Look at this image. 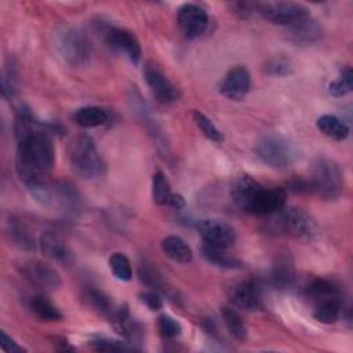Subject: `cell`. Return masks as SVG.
I'll use <instances>...</instances> for the list:
<instances>
[{"label":"cell","instance_id":"cell-23","mask_svg":"<svg viewBox=\"0 0 353 353\" xmlns=\"http://www.w3.org/2000/svg\"><path fill=\"white\" fill-rule=\"evenodd\" d=\"M29 309L43 321H59L62 319L59 309L44 295L32 296L29 301Z\"/></svg>","mask_w":353,"mask_h":353},{"label":"cell","instance_id":"cell-27","mask_svg":"<svg viewBox=\"0 0 353 353\" xmlns=\"http://www.w3.org/2000/svg\"><path fill=\"white\" fill-rule=\"evenodd\" d=\"M342 312H343L342 299L330 301V302H324L321 305H317L314 312H313V317L320 323L332 324L336 320H339V317L342 316Z\"/></svg>","mask_w":353,"mask_h":353},{"label":"cell","instance_id":"cell-13","mask_svg":"<svg viewBox=\"0 0 353 353\" xmlns=\"http://www.w3.org/2000/svg\"><path fill=\"white\" fill-rule=\"evenodd\" d=\"M145 80L154 94V97L163 102V103H170L178 99L179 91L178 88L170 81V79L153 63H148L145 66Z\"/></svg>","mask_w":353,"mask_h":353},{"label":"cell","instance_id":"cell-41","mask_svg":"<svg viewBox=\"0 0 353 353\" xmlns=\"http://www.w3.org/2000/svg\"><path fill=\"white\" fill-rule=\"evenodd\" d=\"M168 205H171V207H174V208L178 210V208H182V207L185 205V200H183V197H182L181 194L172 193V197H171Z\"/></svg>","mask_w":353,"mask_h":353},{"label":"cell","instance_id":"cell-4","mask_svg":"<svg viewBox=\"0 0 353 353\" xmlns=\"http://www.w3.org/2000/svg\"><path fill=\"white\" fill-rule=\"evenodd\" d=\"M69 161L73 171L81 178L91 179L103 171V161L91 137H74L69 145Z\"/></svg>","mask_w":353,"mask_h":353},{"label":"cell","instance_id":"cell-12","mask_svg":"<svg viewBox=\"0 0 353 353\" xmlns=\"http://www.w3.org/2000/svg\"><path fill=\"white\" fill-rule=\"evenodd\" d=\"M176 21L183 34L189 39H194L205 30L208 25V15L205 10L201 8L200 6L189 3V4H183L178 10Z\"/></svg>","mask_w":353,"mask_h":353},{"label":"cell","instance_id":"cell-22","mask_svg":"<svg viewBox=\"0 0 353 353\" xmlns=\"http://www.w3.org/2000/svg\"><path fill=\"white\" fill-rule=\"evenodd\" d=\"M316 125L320 132L334 141H343L349 135V127L334 114H324L319 117Z\"/></svg>","mask_w":353,"mask_h":353},{"label":"cell","instance_id":"cell-30","mask_svg":"<svg viewBox=\"0 0 353 353\" xmlns=\"http://www.w3.org/2000/svg\"><path fill=\"white\" fill-rule=\"evenodd\" d=\"M263 72L268 76L284 77L294 72V65L287 57H273L263 65Z\"/></svg>","mask_w":353,"mask_h":353},{"label":"cell","instance_id":"cell-1","mask_svg":"<svg viewBox=\"0 0 353 353\" xmlns=\"http://www.w3.org/2000/svg\"><path fill=\"white\" fill-rule=\"evenodd\" d=\"M55 163L52 142L47 132L33 130L18 139L15 170L25 186L44 179Z\"/></svg>","mask_w":353,"mask_h":353},{"label":"cell","instance_id":"cell-39","mask_svg":"<svg viewBox=\"0 0 353 353\" xmlns=\"http://www.w3.org/2000/svg\"><path fill=\"white\" fill-rule=\"evenodd\" d=\"M141 301L150 309V310H159L161 309L163 306V301L160 298V295L157 292H153V291H148V292H142L139 295Z\"/></svg>","mask_w":353,"mask_h":353},{"label":"cell","instance_id":"cell-35","mask_svg":"<svg viewBox=\"0 0 353 353\" xmlns=\"http://www.w3.org/2000/svg\"><path fill=\"white\" fill-rule=\"evenodd\" d=\"M10 234H11V239L15 241V244H18L19 247L28 248V250L34 248V241H33L30 233L22 225H19L17 222H11Z\"/></svg>","mask_w":353,"mask_h":353},{"label":"cell","instance_id":"cell-15","mask_svg":"<svg viewBox=\"0 0 353 353\" xmlns=\"http://www.w3.org/2000/svg\"><path fill=\"white\" fill-rule=\"evenodd\" d=\"M229 301L247 312H254L261 309V295L258 285L251 280H244L233 284L228 292Z\"/></svg>","mask_w":353,"mask_h":353},{"label":"cell","instance_id":"cell-24","mask_svg":"<svg viewBox=\"0 0 353 353\" xmlns=\"http://www.w3.org/2000/svg\"><path fill=\"white\" fill-rule=\"evenodd\" d=\"M83 298H84V302L87 303V306H90L91 310H94L95 313H98L101 316L110 317L114 312L110 298L105 292H102L97 288H87Z\"/></svg>","mask_w":353,"mask_h":353},{"label":"cell","instance_id":"cell-28","mask_svg":"<svg viewBox=\"0 0 353 353\" xmlns=\"http://www.w3.org/2000/svg\"><path fill=\"white\" fill-rule=\"evenodd\" d=\"M320 34V28L317 26V23L310 19V17L305 21H302L301 23L295 25L291 28V36L295 41L299 43H307L314 40L317 36Z\"/></svg>","mask_w":353,"mask_h":353},{"label":"cell","instance_id":"cell-40","mask_svg":"<svg viewBox=\"0 0 353 353\" xmlns=\"http://www.w3.org/2000/svg\"><path fill=\"white\" fill-rule=\"evenodd\" d=\"M0 345H1V349L8 352V353H21V352L25 350L11 336H8L4 331H1V342H0Z\"/></svg>","mask_w":353,"mask_h":353},{"label":"cell","instance_id":"cell-10","mask_svg":"<svg viewBox=\"0 0 353 353\" xmlns=\"http://www.w3.org/2000/svg\"><path fill=\"white\" fill-rule=\"evenodd\" d=\"M196 228L205 244L221 247V248H229L236 241L234 229L225 221L201 219L197 222Z\"/></svg>","mask_w":353,"mask_h":353},{"label":"cell","instance_id":"cell-20","mask_svg":"<svg viewBox=\"0 0 353 353\" xmlns=\"http://www.w3.org/2000/svg\"><path fill=\"white\" fill-rule=\"evenodd\" d=\"M109 120V113L106 109L99 106H84L79 108L73 113V121L83 128H94L106 124Z\"/></svg>","mask_w":353,"mask_h":353},{"label":"cell","instance_id":"cell-2","mask_svg":"<svg viewBox=\"0 0 353 353\" xmlns=\"http://www.w3.org/2000/svg\"><path fill=\"white\" fill-rule=\"evenodd\" d=\"M230 196L241 211L255 215H270L284 208L287 193L283 188L269 189L256 179L241 175L232 183Z\"/></svg>","mask_w":353,"mask_h":353},{"label":"cell","instance_id":"cell-5","mask_svg":"<svg viewBox=\"0 0 353 353\" xmlns=\"http://www.w3.org/2000/svg\"><path fill=\"white\" fill-rule=\"evenodd\" d=\"M55 47L63 61L72 66H84L90 62L92 48L83 30L73 26H63L55 33Z\"/></svg>","mask_w":353,"mask_h":353},{"label":"cell","instance_id":"cell-21","mask_svg":"<svg viewBox=\"0 0 353 353\" xmlns=\"http://www.w3.org/2000/svg\"><path fill=\"white\" fill-rule=\"evenodd\" d=\"M201 254L207 262L225 269H239L243 266L241 261L228 252V248H221L210 244H203Z\"/></svg>","mask_w":353,"mask_h":353},{"label":"cell","instance_id":"cell-11","mask_svg":"<svg viewBox=\"0 0 353 353\" xmlns=\"http://www.w3.org/2000/svg\"><path fill=\"white\" fill-rule=\"evenodd\" d=\"M106 43L116 51L123 52L132 63L138 65L141 61L142 50L138 39L134 33L127 29L117 28V26H108L103 30Z\"/></svg>","mask_w":353,"mask_h":353},{"label":"cell","instance_id":"cell-6","mask_svg":"<svg viewBox=\"0 0 353 353\" xmlns=\"http://www.w3.org/2000/svg\"><path fill=\"white\" fill-rule=\"evenodd\" d=\"M255 153L263 164L273 168L290 167L296 157L294 145L287 138L279 134H270L263 137L256 143Z\"/></svg>","mask_w":353,"mask_h":353},{"label":"cell","instance_id":"cell-31","mask_svg":"<svg viewBox=\"0 0 353 353\" xmlns=\"http://www.w3.org/2000/svg\"><path fill=\"white\" fill-rule=\"evenodd\" d=\"M353 88V73L349 68H346L338 79H335L334 81L330 83L328 85V90H330V94L336 97V98H341V97H345L347 95Z\"/></svg>","mask_w":353,"mask_h":353},{"label":"cell","instance_id":"cell-26","mask_svg":"<svg viewBox=\"0 0 353 353\" xmlns=\"http://www.w3.org/2000/svg\"><path fill=\"white\" fill-rule=\"evenodd\" d=\"M171 197H172V190H171L170 181L161 171L154 172L153 178H152V199H153V201L159 205H168Z\"/></svg>","mask_w":353,"mask_h":353},{"label":"cell","instance_id":"cell-3","mask_svg":"<svg viewBox=\"0 0 353 353\" xmlns=\"http://www.w3.org/2000/svg\"><path fill=\"white\" fill-rule=\"evenodd\" d=\"M307 193L321 199H336L343 189V175L336 163L330 159H317L312 168V176L306 179Z\"/></svg>","mask_w":353,"mask_h":353},{"label":"cell","instance_id":"cell-25","mask_svg":"<svg viewBox=\"0 0 353 353\" xmlns=\"http://www.w3.org/2000/svg\"><path fill=\"white\" fill-rule=\"evenodd\" d=\"M222 319L225 321V325L228 328V331L239 341H244L247 339V335H248V328H247V324L245 321L243 320V317L240 316L239 312H236L234 309L232 307H228V306H223L222 310Z\"/></svg>","mask_w":353,"mask_h":353},{"label":"cell","instance_id":"cell-29","mask_svg":"<svg viewBox=\"0 0 353 353\" xmlns=\"http://www.w3.org/2000/svg\"><path fill=\"white\" fill-rule=\"evenodd\" d=\"M109 268L112 269V273L114 274V277L121 281H128L132 277L131 262L121 252L112 254V256L109 258Z\"/></svg>","mask_w":353,"mask_h":353},{"label":"cell","instance_id":"cell-32","mask_svg":"<svg viewBox=\"0 0 353 353\" xmlns=\"http://www.w3.org/2000/svg\"><path fill=\"white\" fill-rule=\"evenodd\" d=\"M193 119H194L196 125L199 127V130L203 132V135L205 138H208L210 141H214V142H221L223 139L221 131L215 127V124L205 114L196 110L193 113Z\"/></svg>","mask_w":353,"mask_h":353},{"label":"cell","instance_id":"cell-37","mask_svg":"<svg viewBox=\"0 0 353 353\" xmlns=\"http://www.w3.org/2000/svg\"><path fill=\"white\" fill-rule=\"evenodd\" d=\"M91 346H92V349L99 350V352H124V350L131 349L127 345V342H121V341H116V339H110V338H103V336H99V338L91 341Z\"/></svg>","mask_w":353,"mask_h":353},{"label":"cell","instance_id":"cell-18","mask_svg":"<svg viewBox=\"0 0 353 353\" xmlns=\"http://www.w3.org/2000/svg\"><path fill=\"white\" fill-rule=\"evenodd\" d=\"M305 294L306 298L316 306L324 302L342 299L341 288L334 281L325 279H314L310 281L305 288Z\"/></svg>","mask_w":353,"mask_h":353},{"label":"cell","instance_id":"cell-36","mask_svg":"<svg viewBox=\"0 0 353 353\" xmlns=\"http://www.w3.org/2000/svg\"><path fill=\"white\" fill-rule=\"evenodd\" d=\"M139 277L149 287L165 292V287L161 280V276L159 274V272L154 268H152L149 265H141L139 266Z\"/></svg>","mask_w":353,"mask_h":353},{"label":"cell","instance_id":"cell-19","mask_svg":"<svg viewBox=\"0 0 353 353\" xmlns=\"http://www.w3.org/2000/svg\"><path fill=\"white\" fill-rule=\"evenodd\" d=\"M161 250L165 256L178 263H189L193 259L190 245L178 236H167L161 240Z\"/></svg>","mask_w":353,"mask_h":353},{"label":"cell","instance_id":"cell-17","mask_svg":"<svg viewBox=\"0 0 353 353\" xmlns=\"http://www.w3.org/2000/svg\"><path fill=\"white\" fill-rule=\"evenodd\" d=\"M110 321L114 330L127 341V343H138L142 338V327L131 317L128 307L121 306L113 312Z\"/></svg>","mask_w":353,"mask_h":353},{"label":"cell","instance_id":"cell-14","mask_svg":"<svg viewBox=\"0 0 353 353\" xmlns=\"http://www.w3.org/2000/svg\"><path fill=\"white\" fill-rule=\"evenodd\" d=\"M251 87L250 73L243 66L232 68L219 84V91L229 99L240 101L243 99Z\"/></svg>","mask_w":353,"mask_h":353},{"label":"cell","instance_id":"cell-34","mask_svg":"<svg viewBox=\"0 0 353 353\" xmlns=\"http://www.w3.org/2000/svg\"><path fill=\"white\" fill-rule=\"evenodd\" d=\"M157 328H159V332L160 335L164 338V339H174L176 338L182 328H181V324L174 320L172 317L167 316V314H161L157 320Z\"/></svg>","mask_w":353,"mask_h":353},{"label":"cell","instance_id":"cell-38","mask_svg":"<svg viewBox=\"0 0 353 353\" xmlns=\"http://www.w3.org/2000/svg\"><path fill=\"white\" fill-rule=\"evenodd\" d=\"M229 7L232 12L240 18H248L254 11L258 10V4L251 1H233L229 4Z\"/></svg>","mask_w":353,"mask_h":353},{"label":"cell","instance_id":"cell-16","mask_svg":"<svg viewBox=\"0 0 353 353\" xmlns=\"http://www.w3.org/2000/svg\"><path fill=\"white\" fill-rule=\"evenodd\" d=\"M39 245L41 252L55 263L70 266L74 262V256L69 245L58 236L51 232H46L40 236Z\"/></svg>","mask_w":353,"mask_h":353},{"label":"cell","instance_id":"cell-33","mask_svg":"<svg viewBox=\"0 0 353 353\" xmlns=\"http://www.w3.org/2000/svg\"><path fill=\"white\" fill-rule=\"evenodd\" d=\"M292 280H294V272L291 265H288L287 262H283L274 266L272 272L273 285H276L277 288H287L291 285Z\"/></svg>","mask_w":353,"mask_h":353},{"label":"cell","instance_id":"cell-9","mask_svg":"<svg viewBox=\"0 0 353 353\" xmlns=\"http://www.w3.org/2000/svg\"><path fill=\"white\" fill-rule=\"evenodd\" d=\"M19 273L30 284L44 291H55L61 287L62 280L58 272L40 259H28L19 265Z\"/></svg>","mask_w":353,"mask_h":353},{"label":"cell","instance_id":"cell-8","mask_svg":"<svg viewBox=\"0 0 353 353\" xmlns=\"http://www.w3.org/2000/svg\"><path fill=\"white\" fill-rule=\"evenodd\" d=\"M279 226L284 233L301 240H312L319 232L312 216L302 208L296 207L283 208L280 211Z\"/></svg>","mask_w":353,"mask_h":353},{"label":"cell","instance_id":"cell-7","mask_svg":"<svg viewBox=\"0 0 353 353\" xmlns=\"http://www.w3.org/2000/svg\"><path fill=\"white\" fill-rule=\"evenodd\" d=\"M261 15L272 23L281 26H295L302 21L307 19L309 11L306 7L298 3L290 1H276V3H261L258 4V10Z\"/></svg>","mask_w":353,"mask_h":353}]
</instances>
